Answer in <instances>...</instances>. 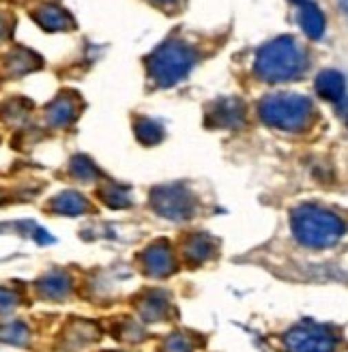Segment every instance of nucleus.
<instances>
[{
  "label": "nucleus",
  "mask_w": 348,
  "mask_h": 352,
  "mask_svg": "<svg viewBox=\"0 0 348 352\" xmlns=\"http://www.w3.org/2000/svg\"><path fill=\"white\" fill-rule=\"evenodd\" d=\"M305 58L292 37H280L267 43L256 56V74L265 82H286L297 78Z\"/></svg>",
  "instance_id": "nucleus-1"
},
{
  "label": "nucleus",
  "mask_w": 348,
  "mask_h": 352,
  "mask_svg": "<svg viewBox=\"0 0 348 352\" xmlns=\"http://www.w3.org/2000/svg\"><path fill=\"white\" fill-rule=\"evenodd\" d=\"M292 230L309 248H329L342 236L344 226L334 213L314 206H301L292 213Z\"/></svg>",
  "instance_id": "nucleus-2"
},
{
  "label": "nucleus",
  "mask_w": 348,
  "mask_h": 352,
  "mask_svg": "<svg viewBox=\"0 0 348 352\" xmlns=\"http://www.w3.org/2000/svg\"><path fill=\"white\" fill-rule=\"evenodd\" d=\"M260 118L267 125L288 129V131H299L312 118V103L303 95H292V93L269 95L260 103Z\"/></svg>",
  "instance_id": "nucleus-3"
},
{
  "label": "nucleus",
  "mask_w": 348,
  "mask_h": 352,
  "mask_svg": "<svg viewBox=\"0 0 348 352\" xmlns=\"http://www.w3.org/2000/svg\"><path fill=\"white\" fill-rule=\"evenodd\" d=\"M196 63V52L183 41H168L149 58V74L160 86H174Z\"/></svg>",
  "instance_id": "nucleus-4"
},
{
  "label": "nucleus",
  "mask_w": 348,
  "mask_h": 352,
  "mask_svg": "<svg viewBox=\"0 0 348 352\" xmlns=\"http://www.w3.org/2000/svg\"><path fill=\"white\" fill-rule=\"evenodd\" d=\"M286 346L290 352H334L336 340L320 327H299L288 333Z\"/></svg>",
  "instance_id": "nucleus-5"
},
{
  "label": "nucleus",
  "mask_w": 348,
  "mask_h": 352,
  "mask_svg": "<svg viewBox=\"0 0 348 352\" xmlns=\"http://www.w3.org/2000/svg\"><path fill=\"white\" fill-rule=\"evenodd\" d=\"M155 208L168 217H183L189 213L191 200L187 196V191L168 187V189H162L155 193Z\"/></svg>",
  "instance_id": "nucleus-6"
},
{
  "label": "nucleus",
  "mask_w": 348,
  "mask_h": 352,
  "mask_svg": "<svg viewBox=\"0 0 348 352\" xmlns=\"http://www.w3.org/2000/svg\"><path fill=\"white\" fill-rule=\"evenodd\" d=\"M50 122L56 127L69 125L78 116V97L76 95H61L47 110Z\"/></svg>",
  "instance_id": "nucleus-7"
},
{
  "label": "nucleus",
  "mask_w": 348,
  "mask_h": 352,
  "mask_svg": "<svg viewBox=\"0 0 348 352\" xmlns=\"http://www.w3.org/2000/svg\"><path fill=\"white\" fill-rule=\"evenodd\" d=\"M215 118H208V122H215L219 127H235L239 122H243V114H246V108L239 99H226L219 101L215 108Z\"/></svg>",
  "instance_id": "nucleus-8"
},
{
  "label": "nucleus",
  "mask_w": 348,
  "mask_h": 352,
  "mask_svg": "<svg viewBox=\"0 0 348 352\" xmlns=\"http://www.w3.org/2000/svg\"><path fill=\"white\" fill-rule=\"evenodd\" d=\"M316 88H318V93L320 97L329 99V101H340L344 103V91H346V86H344V76L338 74V72H325L318 76L316 80Z\"/></svg>",
  "instance_id": "nucleus-9"
},
{
  "label": "nucleus",
  "mask_w": 348,
  "mask_h": 352,
  "mask_svg": "<svg viewBox=\"0 0 348 352\" xmlns=\"http://www.w3.org/2000/svg\"><path fill=\"white\" fill-rule=\"evenodd\" d=\"M34 17H37V22L47 30H65V28L74 26L72 17L54 5H43L37 13H34Z\"/></svg>",
  "instance_id": "nucleus-10"
},
{
  "label": "nucleus",
  "mask_w": 348,
  "mask_h": 352,
  "mask_svg": "<svg viewBox=\"0 0 348 352\" xmlns=\"http://www.w3.org/2000/svg\"><path fill=\"white\" fill-rule=\"evenodd\" d=\"M301 28L309 39H320L325 32V15L316 5H303L301 9Z\"/></svg>",
  "instance_id": "nucleus-11"
},
{
  "label": "nucleus",
  "mask_w": 348,
  "mask_h": 352,
  "mask_svg": "<svg viewBox=\"0 0 348 352\" xmlns=\"http://www.w3.org/2000/svg\"><path fill=\"white\" fill-rule=\"evenodd\" d=\"M174 267V260L170 256V250L166 245H157V248H151L146 252V269L153 275H166Z\"/></svg>",
  "instance_id": "nucleus-12"
},
{
  "label": "nucleus",
  "mask_w": 348,
  "mask_h": 352,
  "mask_svg": "<svg viewBox=\"0 0 348 352\" xmlns=\"http://www.w3.org/2000/svg\"><path fill=\"white\" fill-rule=\"evenodd\" d=\"M135 135L144 144H157L160 140L164 138V131H162V127L157 125V122H153L149 118H140L135 122Z\"/></svg>",
  "instance_id": "nucleus-13"
},
{
  "label": "nucleus",
  "mask_w": 348,
  "mask_h": 352,
  "mask_svg": "<svg viewBox=\"0 0 348 352\" xmlns=\"http://www.w3.org/2000/svg\"><path fill=\"white\" fill-rule=\"evenodd\" d=\"M54 204H56V208L61 210V213H82V210L89 206L80 193H72V191L63 193V196Z\"/></svg>",
  "instance_id": "nucleus-14"
},
{
  "label": "nucleus",
  "mask_w": 348,
  "mask_h": 352,
  "mask_svg": "<svg viewBox=\"0 0 348 352\" xmlns=\"http://www.w3.org/2000/svg\"><path fill=\"white\" fill-rule=\"evenodd\" d=\"M74 172L78 176H84V179H93V176H97L95 166L86 160V157H76V160H74Z\"/></svg>",
  "instance_id": "nucleus-15"
},
{
  "label": "nucleus",
  "mask_w": 348,
  "mask_h": 352,
  "mask_svg": "<svg viewBox=\"0 0 348 352\" xmlns=\"http://www.w3.org/2000/svg\"><path fill=\"white\" fill-rule=\"evenodd\" d=\"M166 352H191V348H189V344L181 336H174L166 344Z\"/></svg>",
  "instance_id": "nucleus-16"
},
{
  "label": "nucleus",
  "mask_w": 348,
  "mask_h": 352,
  "mask_svg": "<svg viewBox=\"0 0 348 352\" xmlns=\"http://www.w3.org/2000/svg\"><path fill=\"white\" fill-rule=\"evenodd\" d=\"M5 34H7V26H5L3 22H0V39H3V37H5Z\"/></svg>",
  "instance_id": "nucleus-17"
},
{
  "label": "nucleus",
  "mask_w": 348,
  "mask_h": 352,
  "mask_svg": "<svg viewBox=\"0 0 348 352\" xmlns=\"http://www.w3.org/2000/svg\"><path fill=\"white\" fill-rule=\"evenodd\" d=\"M292 3H297V5H303V3H305V0H292Z\"/></svg>",
  "instance_id": "nucleus-18"
},
{
  "label": "nucleus",
  "mask_w": 348,
  "mask_h": 352,
  "mask_svg": "<svg viewBox=\"0 0 348 352\" xmlns=\"http://www.w3.org/2000/svg\"><path fill=\"white\" fill-rule=\"evenodd\" d=\"M157 3H174V0H157Z\"/></svg>",
  "instance_id": "nucleus-19"
}]
</instances>
